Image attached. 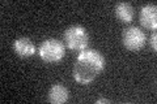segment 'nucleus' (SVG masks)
I'll use <instances>...</instances> for the list:
<instances>
[{"label": "nucleus", "instance_id": "1", "mask_svg": "<svg viewBox=\"0 0 157 104\" xmlns=\"http://www.w3.org/2000/svg\"><path fill=\"white\" fill-rule=\"evenodd\" d=\"M105 59L101 52L92 48L80 51L73 66V78L81 85H88L102 72Z\"/></svg>", "mask_w": 157, "mask_h": 104}, {"label": "nucleus", "instance_id": "2", "mask_svg": "<svg viewBox=\"0 0 157 104\" xmlns=\"http://www.w3.org/2000/svg\"><path fill=\"white\" fill-rule=\"evenodd\" d=\"M38 53L41 59L46 63H58L66 55L64 44L58 39H46L41 43L38 48Z\"/></svg>", "mask_w": 157, "mask_h": 104}, {"label": "nucleus", "instance_id": "3", "mask_svg": "<svg viewBox=\"0 0 157 104\" xmlns=\"http://www.w3.org/2000/svg\"><path fill=\"white\" fill-rule=\"evenodd\" d=\"M64 42L70 49L82 51L88 47L89 43V34L86 29L80 25H72L64 33Z\"/></svg>", "mask_w": 157, "mask_h": 104}, {"label": "nucleus", "instance_id": "4", "mask_svg": "<svg viewBox=\"0 0 157 104\" xmlns=\"http://www.w3.org/2000/svg\"><path fill=\"white\" fill-rule=\"evenodd\" d=\"M122 42L130 51H139L145 44V34L136 26L127 27L122 34Z\"/></svg>", "mask_w": 157, "mask_h": 104}, {"label": "nucleus", "instance_id": "5", "mask_svg": "<svg viewBox=\"0 0 157 104\" xmlns=\"http://www.w3.org/2000/svg\"><path fill=\"white\" fill-rule=\"evenodd\" d=\"M140 23L148 30L157 27V8L155 4H147L140 11Z\"/></svg>", "mask_w": 157, "mask_h": 104}, {"label": "nucleus", "instance_id": "6", "mask_svg": "<svg viewBox=\"0 0 157 104\" xmlns=\"http://www.w3.org/2000/svg\"><path fill=\"white\" fill-rule=\"evenodd\" d=\"M13 51L20 57H30L36 53V46L29 38H20L13 42Z\"/></svg>", "mask_w": 157, "mask_h": 104}, {"label": "nucleus", "instance_id": "7", "mask_svg": "<svg viewBox=\"0 0 157 104\" xmlns=\"http://www.w3.org/2000/svg\"><path fill=\"white\" fill-rule=\"evenodd\" d=\"M70 99V91L63 85H54L48 91V102L52 104H63Z\"/></svg>", "mask_w": 157, "mask_h": 104}, {"label": "nucleus", "instance_id": "8", "mask_svg": "<svg viewBox=\"0 0 157 104\" xmlns=\"http://www.w3.org/2000/svg\"><path fill=\"white\" fill-rule=\"evenodd\" d=\"M115 16L122 22L128 23L134 18V8L130 3H118L115 5Z\"/></svg>", "mask_w": 157, "mask_h": 104}, {"label": "nucleus", "instance_id": "9", "mask_svg": "<svg viewBox=\"0 0 157 104\" xmlns=\"http://www.w3.org/2000/svg\"><path fill=\"white\" fill-rule=\"evenodd\" d=\"M156 39H157V35H156V33H153V34H152V35H151V38H149V44H151V47L153 48V51H157Z\"/></svg>", "mask_w": 157, "mask_h": 104}, {"label": "nucleus", "instance_id": "10", "mask_svg": "<svg viewBox=\"0 0 157 104\" xmlns=\"http://www.w3.org/2000/svg\"><path fill=\"white\" fill-rule=\"evenodd\" d=\"M96 103H97V104H100V103H107V104H110L111 102L109 100V99H97Z\"/></svg>", "mask_w": 157, "mask_h": 104}]
</instances>
